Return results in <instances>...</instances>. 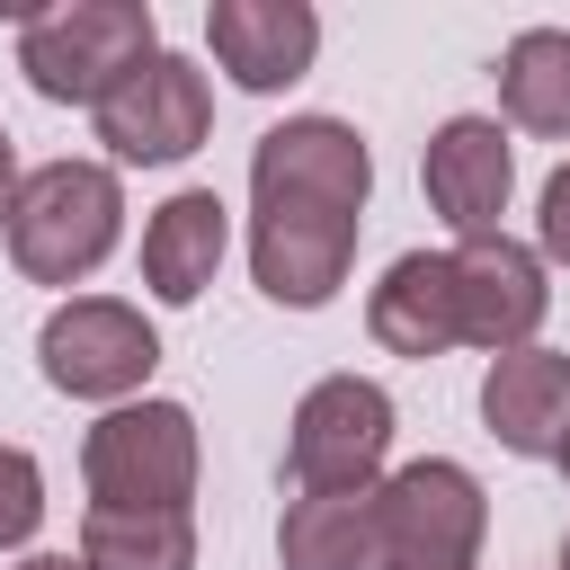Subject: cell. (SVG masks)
I'll return each mask as SVG.
<instances>
[{"label": "cell", "instance_id": "obj_6", "mask_svg": "<svg viewBox=\"0 0 570 570\" xmlns=\"http://www.w3.org/2000/svg\"><path fill=\"white\" fill-rule=\"evenodd\" d=\"M374 534H383V561H410V570H481L490 499H481V481L463 463L419 454V463H401V472L374 481Z\"/></svg>", "mask_w": 570, "mask_h": 570}, {"label": "cell", "instance_id": "obj_3", "mask_svg": "<svg viewBox=\"0 0 570 570\" xmlns=\"http://www.w3.org/2000/svg\"><path fill=\"white\" fill-rule=\"evenodd\" d=\"M142 53H160L151 0H45L18 27V71L53 107H98Z\"/></svg>", "mask_w": 570, "mask_h": 570}, {"label": "cell", "instance_id": "obj_22", "mask_svg": "<svg viewBox=\"0 0 570 570\" xmlns=\"http://www.w3.org/2000/svg\"><path fill=\"white\" fill-rule=\"evenodd\" d=\"M552 463H561V481H570V445H561V454H552Z\"/></svg>", "mask_w": 570, "mask_h": 570}, {"label": "cell", "instance_id": "obj_5", "mask_svg": "<svg viewBox=\"0 0 570 570\" xmlns=\"http://www.w3.org/2000/svg\"><path fill=\"white\" fill-rule=\"evenodd\" d=\"M36 365H45V383H53L62 401H107V410H125V401H142V383H151V365H160V330H151L134 303H116V294H71V303L45 312Z\"/></svg>", "mask_w": 570, "mask_h": 570}, {"label": "cell", "instance_id": "obj_8", "mask_svg": "<svg viewBox=\"0 0 570 570\" xmlns=\"http://www.w3.org/2000/svg\"><path fill=\"white\" fill-rule=\"evenodd\" d=\"M98 142H107V160H125V169H169V160H187L205 134H214V89H205V71L187 62V53H142L98 107Z\"/></svg>", "mask_w": 570, "mask_h": 570}, {"label": "cell", "instance_id": "obj_12", "mask_svg": "<svg viewBox=\"0 0 570 570\" xmlns=\"http://www.w3.org/2000/svg\"><path fill=\"white\" fill-rule=\"evenodd\" d=\"M481 428L508 454L552 463L570 445V356L561 347H508V356H490V374H481Z\"/></svg>", "mask_w": 570, "mask_h": 570}, {"label": "cell", "instance_id": "obj_19", "mask_svg": "<svg viewBox=\"0 0 570 570\" xmlns=\"http://www.w3.org/2000/svg\"><path fill=\"white\" fill-rule=\"evenodd\" d=\"M534 258L543 267H570V160L543 178V196H534Z\"/></svg>", "mask_w": 570, "mask_h": 570}, {"label": "cell", "instance_id": "obj_9", "mask_svg": "<svg viewBox=\"0 0 570 570\" xmlns=\"http://www.w3.org/2000/svg\"><path fill=\"white\" fill-rule=\"evenodd\" d=\"M454 267V321H463V347H534L543 312H552V285H543V258L508 232H481V240H454L445 249Z\"/></svg>", "mask_w": 570, "mask_h": 570}, {"label": "cell", "instance_id": "obj_15", "mask_svg": "<svg viewBox=\"0 0 570 570\" xmlns=\"http://www.w3.org/2000/svg\"><path fill=\"white\" fill-rule=\"evenodd\" d=\"M276 561L285 570H374L383 561L374 490H303V499H285Z\"/></svg>", "mask_w": 570, "mask_h": 570}, {"label": "cell", "instance_id": "obj_20", "mask_svg": "<svg viewBox=\"0 0 570 570\" xmlns=\"http://www.w3.org/2000/svg\"><path fill=\"white\" fill-rule=\"evenodd\" d=\"M9 205H18V142H9V125H0V232H9Z\"/></svg>", "mask_w": 570, "mask_h": 570}, {"label": "cell", "instance_id": "obj_17", "mask_svg": "<svg viewBox=\"0 0 570 570\" xmlns=\"http://www.w3.org/2000/svg\"><path fill=\"white\" fill-rule=\"evenodd\" d=\"M80 570H196V508H89Z\"/></svg>", "mask_w": 570, "mask_h": 570}, {"label": "cell", "instance_id": "obj_4", "mask_svg": "<svg viewBox=\"0 0 570 570\" xmlns=\"http://www.w3.org/2000/svg\"><path fill=\"white\" fill-rule=\"evenodd\" d=\"M196 472H205V445H196V410L187 401H151L142 392V401L107 410L80 436L89 508H187Z\"/></svg>", "mask_w": 570, "mask_h": 570}, {"label": "cell", "instance_id": "obj_11", "mask_svg": "<svg viewBox=\"0 0 570 570\" xmlns=\"http://www.w3.org/2000/svg\"><path fill=\"white\" fill-rule=\"evenodd\" d=\"M205 45L214 62L232 71V89L249 98H276L312 71L321 53V18L303 0H205Z\"/></svg>", "mask_w": 570, "mask_h": 570}, {"label": "cell", "instance_id": "obj_1", "mask_svg": "<svg viewBox=\"0 0 570 570\" xmlns=\"http://www.w3.org/2000/svg\"><path fill=\"white\" fill-rule=\"evenodd\" d=\"M374 196V151L347 116H285L249 151V276L285 312L338 303Z\"/></svg>", "mask_w": 570, "mask_h": 570}, {"label": "cell", "instance_id": "obj_13", "mask_svg": "<svg viewBox=\"0 0 570 570\" xmlns=\"http://www.w3.org/2000/svg\"><path fill=\"white\" fill-rule=\"evenodd\" d=\"M365 330H374V347H383V356H410V365H428V356L463 347V321H454V267H445V249H401V258L383 267V285L365 294Z\"/></svg>", "mask_w": 570, "mask_h": 570}, {"label": "cell", "instance_id": "obj_21", "mask_svg": "<svg viewBox=\"0 0 570 570\" xmlns=\"http://www.w3.org/2000/svg\"><path fill=\"white\" fill-rule=\"evenodd\" d=\"M18 570H80V561H71V552H27Z\"/></svg>", "mask_w": 570, "mask_h": 570}, {"label": "cell", "instance_id": "obj_23", "mask_svg": "<svg viewBox=\"0 0 570 570\" xmlns=\"http://www.w3.org/2000/svg\"><path fill=\"white\" fill-rule=\"evenodd\" d=\"M561 570H570V534H561Z\"/></svg>", "mask_w": 570, "mask_h": 570}, {"label": "cell", "instance_id": "obj_10", "mask_svg": "<svg viewBox=\"0 0 570 570\" xmlns=\"http://www.w3.org/2000/svg\"><path fill=\"white\" fill-rule=\"evenodd\" d=\"M419 187H428V214L454 232V240H481L499 232L508 196H517V151H508V125L499 116H445L419 151Z\"/></svg>", "mask_w": 570, "mask_h": 570}, {"label": "cell", "instance_id": "obj_14", "mask_svg": "<svg viewBox=\"0 0 570 570\" xmlns=\"http://www.w3.org/2000/svg\"><path fill=\"white\" fill-rule=\"evenodd\" d=\"M223 249H232V205H223L214 187H178V196L151 205V223H142V294L169 303V312L196 303V294L214 285Z\"/></svg>", "mask_w": 570, "mask_h": 570}, {"label": "cell", "instance_id": "obj_2", "mask_svg": "<svg viewBox=\"0 0 570 570\" xmlns=\"http://www.w3.org/2000/svg\"><path fill=\"white\" fill-rule=\"evenodd\" d=\"M125 232V187L107 160H45L18 178L9 205V258L27 285H89Z\"/></svg>", "mask_w": 570, "mask_h": 570}, {"label": "cell", "instance_id": "obj_18", "mask_svg": "<svg viewBox=\"0 0 570 570\" xmlns=\"http://www.w3.org/2000/svg\"><path fill=\"white\" fill-rule=\"evenodd\" d=\"M45 525V472L27 445H0V552H27Z\"/></svg>", "mask_w": 570, "mask_h": 570}, {"label": "cell", "instance_id": "obj_16", "mask_svg": "<svg viewBox=\"0 0 570 570\" xmlns=\"http://www.w3.org/2000/svg\"><path fill=\"white\" fill-rule=\"evenodd\" d=\"M499 116L517 134L570 142V27H525L499 53Z\"/></svg>", "mask_w": 570, "mask_h": 570}, {"label": "cell", "instance_id": "obj_7", "mask_svg": "<svg viewBox=\"0 0 570 570\" xmlns=\"http://www.w3.org/2000/svg\"><path fill=\"white\" fill-rule=\"evenodd\" d=\"M383 454H392V392L374 374H321L294 401V428H285L294 499L303 490H374Z\"/></svg>", "mask_w": 570, "mask_h": 570}]
</instances>
